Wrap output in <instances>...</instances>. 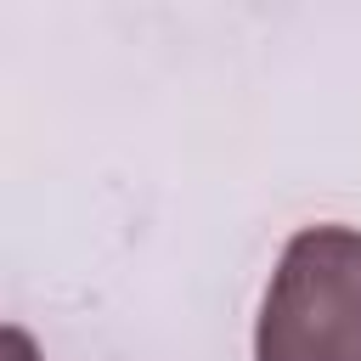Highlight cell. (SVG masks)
I'll use <instances>...</instances> for the list:
<instances>
[{"label":"cell","mask_w":361,"mask_h":361,"mask_svg":"<svg viewBox=\"0 0 361 361\" xmlns=\"http://www.w3.org/2000/svg\"><path fill=\"white\" fill-rule=\"evenodd\" d=\"M254 361H361V231L288 237L254 322Z\"/></svg>","instance_id":"6da1fadb"}]
</instances>
